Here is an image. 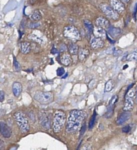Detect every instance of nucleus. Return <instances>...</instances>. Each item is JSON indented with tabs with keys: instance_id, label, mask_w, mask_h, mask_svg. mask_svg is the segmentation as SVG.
<instances>
[{
	"instance_id": "f257e3e1",
	"label": "nucleus",
	"mask_w": 137,
	"mask_h": 150,
	"mask_svg": "<svg viewBox=\"0 0 137 150\" xmlns=\"http://www.w3.org/2000/svg\"><path fill=\"white\" fill-rule=\"evenodd\" d=\"M86 115V112L83 110H73L70 111L67 121L66 132L71 134L77 132L80 128Z\"/></svg>"
},
{
	"instance_id": "f03ea898",
	"label": "nucleus",
	"mask_w": 137,
	"mask_h": 150,
	"mask_svg": "<svg viewBox=\"0 0 137 150\" xmlns=\"http://www.w3.org/2000/svg\"><path fill=\"white\" fill-rule=\"evenodd\" d=\"M15 120L22 133L27 132L29 129V124L25 114L20 111L16 112L13 115Z\"/></svg>"
},
{
	"instance_id": "7ed1b4c3",
	"label": "nucleus",
	"mask_w": 137,
	"mask_h": 150,
	"mask_svg": "<svg viewBox=\"0 0 137 150\" xmlns=\"http://www.w3.org/2000/svg\"><path fill=\"white\" fill-rule=\"evenodd\" d=\"M66 120V114L61 110H57L55 112L53 123V129L54 132H60L64 125Z\"/></svg>"
},
{
	"instance_id": "20e7f679",
	"label": "nucleus",
	"mask_w": 137,
	"mask_h": 150,
	"mask_svg": "<svg viewBox=\"0 0 137 150\" xmlns=\"http://www.w3.org/2000/svg\"><path fill=\"white\" fill-rule=\"evenodd\" d=\"M34 99L40 104H48L53 101L54 96L50 91H37L34 95Z\"/></svg>"
},
{
	"instance_id": "39448f33",
	"label": "nucleus",
	"mask_w": 137,
	"mask_h": 150,
	"mask_svg": "<svg viewBox=\"0 0 137 150\" xmlns=\"http://www.w3.org/2000/svg\"><path fill=\"white\" fill-rule=\"evenodd\" d=\"M133 84L128 87L125 96V100L123 110L125 111H131L133 107L134 100H135V90L132 87Z\"/></svg>"
},
{
	"instance_id": "423d86ee",
	"label": "nucleus",
	"mask_w": 137,
	"mask_h": 150,
	"mask_svg": "<svg viewBox=\"0 0 137 150\" xmlns=\"http://www.w3.org/2000/svg\"><path fill=\"white\" fill-rule=\"evenodd\" d=\"M64 36L72 41L81 40V36L78 29L73 25H67L63 30Z\"/></svg>"
},
{
	"instance_id": "0eeeda50",
	"label": "nucleus",
	"mask_w": 137,
	"mask_h": 150,
	"mask_svg": "<svg viewBox=\"0 0 137 150\" xmlns=\"http://www.w3.org/2000/svg\"><path fill=\"white\" fill-rule=\"evenodd\" d=\"M99 8L108 18L114 20H117L119 18V13L114 10L113 8L107 4L101 3L99 5Z\"/></svg>"
},
{
	"instance_id": "6e6552de",
	"label": "nucleus",
	"mask_w": 137,
	"mask_h": 150,
	"mask_svg": "<svg viewBox=\"0 0 137 150\" xmlns=\"http://www.w3.org/2000/svg\"><path fill=\"white\" fill-rule=\"evenodd\" d=\"M39 119L40 125L44 129H49L50 127V120L48 114L44 111L39 112Z\"/></svg>"
},
{
	"instance_id": "1a4fd4ad",
	"label": "nucleus",
	"mask_w": 137,
	"mask_h": 150,
	"mask_svg": "<svg viewBox=\"0 0 137 150\" xmlns=\"http://www.w3.org/2000/svg\"><path fill=\"white\" fill-rule=\"evenodd\" d=\"M110 6L119 14L125 11V6L121 0H109Z\"/></svg>"
},
{
	"instance_id": "9d476101",
	"label": "nucleus",
	"mask_w": 137,
	"mask_h": 150,
	"mask_svg": "<svg viewBox=\"0 0 137 150\" xmlns=\"http://www.w3.org/2000/svg\"><path fill=\"white\" fill-rule=\"evenodd\" d=\"M90 46L93 49H98L100 48H102L104 45V42L103 39L94 37L92 38L90 40Z\"/></svg>"
},
{
	"instance_id": "9b49d317",
	"label": "nucleus",
	"mask_w": 137,
	"mask_h": 150,
	"mask_svg": "<svg viewBox=\"0 0 137 150\" xmlns=\"http://www.w3.org/2000/svg\"><path fill=\"white\" fill-rule=\"evenodd\" d=\"M93 33L95 37L104 39L107 37V32L104 28L100 26H95L93 29Z\"/></svg>"
},
{
	"instance_id": "f8f14e48",
	"label": "nucleus",
	"mask_w": 137,
	"mask_h": 150,
	"mask_svg": "<svg viewBox=\"0 0 137 150\" xmlns=\"http://www.w3.org/2000/svg\"><path fill=\"white\" fill-rule=\"evenodd\" d=\"M95 24L96 26L102 27L103 28H108L109 26V21L103 17V16H99L95 20Z\"/></svg>"
},
{
	"instance_id": "ddd939ff",
	"label": "nucleus",
	"mask_w": 137,
	"mask_h": 150,
	"mask_svg": "<svg viewBox=\"0 0 137 150\" xmlns=\"http://www.w3.org/2000/svg\"><path fill=\"white\" fill-rule=\"evenodd\" d=\"M90 54V52L88 49L84 48V47H81L78 50V59L81 62H83L86 58Z\"/></svg>"
},
{
	"instance_id": "4468645a",
	"label": "nucleus",
	"mask_w": 137,
	"mask_h": 150,
	"mask_svg": "<svg viewBox=\"0 0 137 150\" xmlns=\"http://www.w3.org/2000/svg\"><path fill=\"white\" fill-rule=\"evenodd\" d=\"M130 117L131 113L129 112V111H125L124 112H122V114H121V115H119L116 121V123L118 125H121L126 121H128Z\"/></svg>"
},
{
	"instance_id": "2eb2a0df",
	"label": "nucleus",
	"mask_w": 137,
	"mask_h": 150,
	"mask_svg": "<svg viewBox=\"0 0 137 150\" xmlns=\"http://www.w3.org/2000/svg\"><path fill=\"white\" fill-rule=\"evenodd\" d=\"M1 134L5 138H9L11 132L8 126L4 122H1Z\"/></svg>"
},
{
	"instance_id": "dca6fc26",
	"label": "nucleus",
	"mask_w": 137,
	"mask_h": 150,
	"mask_svg": "<svg viewBox=\"0 0 137 150\" xmlns=\"http://www.w3.org/2000/svg\"><path fill=\"white\" fill-rule=\"evenodd\" d=\"M60 60L61 64H63L66 66H67L71 62V57L70 54L67 53H64L60 56Z\"/></svg>"
},
{
	"instance_id": "f3484780",
	"label": "nucleus",
	"mask_w": 137,
	"mask_h": 150,
	"mask_svg": "<svg viewBox=\"0 0 137 150\" xmlns=\"http://www.w3.org/2000/svg\"><path fill=\"white\" fill-rule=\"evenodd\" d=\"M22 90V84L18 81H15L13 83L12 85V91L15 96L18 97L21 93Z\"/></svg>"
},
{
	"instance_id": "a211bd4d",
	"label": "nucleus",
	"mask_w": 137,
	"mask_h": 150,
	"mask_svg": "<svg viewBox=\"0 0 137 150\" xmlns=\"http://www.w3.org/2000/svg\"><path fill=\"white\" fill-rule=\"evenodd\" d=\"M20 49L23 54H28L30 52L31 49L30 43L28 42H23L20 43Z\"/></svg>"
},
{
	"instance_id": "6ab92c4d",
	"label": "nucleus",
	"mask_w": 137,
	"mask_h": 150,
	"mask_svg": "<svg viewBox=\"0 0 137 150\" xmlns=\"http://www.w3.org/2000/svg\"><path fill=\"white\" fill-rule=\"evenodd\" d=\"M42 18V15L40 12L39 10L34 11L30 15L29 19L33 21H37L40 20Z\"/></svg>"
},
{
	"instance_id": "aec40b11",
	"label": "nucleus",
	"mask_w": 137,
	"mask_h": 150,
	"mask_svg": "<svg viewBox=\"0 0 137 150\" xmlns=\"http://www.w3.org/2000/svg\"><path fill=\"white\" fill-rule=\"evenodd\" d=\"M108 32L109 34L113 38H115L121 34V30L118 28H108Z\"/></svg>"
},
{
	"instance_id": "412c9836",
	"label": "nucleus",
	"mask_w": 137,
	"mask_h": 150,
	"mask_svg": "<svg viewBox=\"0 0 137 150\" xmlns=\"http://www.w3.org/2000/svg\"><path fill=\"white\" fill-rule=\"evenodd\" d=\"M68 49L70 54L73 55H76L77 54H78L79 49H78V46L76 43H70V45L68 46Z\"/></svg>"
},
{
	"instance_id": "4be33fe9",
	"label": "nucleus",
	"mask_w": 137,
	"mask_h": 150,
	"mask_svg": "<svg viewBox=\"0 0 137 150\" xmlns=\"http://www.w3.org/2000/svg\"><path fill=\"white\" fill-rule=\"evenodd\" d=\"M114 81L112 79H110L109 80H108L105 85V92H109L111 90H112L113 89V88L114 87Z\"/></svg>"
},
{
	"instance_id": "5701e85b",
	"label": "nucleus",
	"mask_w": 137,
	"mask_h": 150,
	"mask_svg": "<svg viewBox=\"0 0 137 150\" xmlns=\"http://www.w3.org/2000/svg\"><path fill=\"white\" fill-rule=\"evenodd\" d=\"M114 104H109V106L108 107L107 110L105 114V117L107 118L111 117L114 114Z\"/></svg>"
},
{
	"instance_id": "b1692460",
	"label": "nucleus",
	"mask_w": 137,
	"mask_h": 150,
	"mask_svg": "<svg viewBox=\"0 0 137 150\" xmlns=\"http://www.w3.org/2000/svg\"><path fill=\"white\" fill-rule=\"evenodd\" d=\"M84 26H85L86 29L87 30V31L90 33H91L93 32V29H94V27H93V25L91 22L88 19H84Z\"/></svg>"
},
{
	"instance_id": "393cba45",
	"label": "nucleus",
	"mask_w": 137,
	"mask_h": 150,
	"mask_svg": "<svg viewBox=\"0 0 137 150\" xmlns=\"http://www.w3.org/2000/svg\"><path fill=\"white\" fill-rule=\"evenodd\" d=\"M28 38L35 42L39 43H42L43 42V40L39 38V36H37V35H35V34H29L28 35Z\"/></svg>"
},
{
	"instance_id": "a878e982",
	"label": "nucleus",
	"mask_w": 137,
	"mask_h": 150,
	"mask_svg": "<svg viewBox=\"0 0 137 150\" xmlns=\"http://www.w3.org/2000/svg\"><path fill=\"white\" fill-rule=\"evenodd\" d=\"M96 112H95V111H94V112H93V114L91 116V118L90 120V122H89V124H88V128L90 129H92V128L94 126V122H95V118H96Z\"/></svg>"
},
{
	"instance_id": "bb28decb",
	"label": "nucleus",
	"mask_w": 137,
	"mask_h": 150,
	"mask_svg": "<svg viewBox=\"0 0 137 150\" xmlns=\"http://www.w3.org/2000/svg\"><path fill=\"white\" fill-rule=\"evenodd\" d=\"M136 59H137V52H132L126 56L127 60L132 61V60H135Z\"/></svg>"
},
{
	"instance_id": "cd10ccee",
	"label": "nucleus",
	"mask_w": 137,
	"mask_h": 150,
	"mask_svg": "<svg viewBox=\"0 0 137 150\" xmlns=\"http://www.w3.org/2000/svg\"><path fill=\"white\" fill-rule=\"evenodd\" d=\"M13 67H14V70L15 71H19L20 70V66L19 63V62L17 61L15 57H13Z\"/></svg>"
},
{
	"instance_id": "c85d7f7f",
	"label": "nucleus",
	"mask_w": 137,
	"mask_h": 150,
	"mask_svg": "<svg viewBox=\"0 0 137 150\" xmlns=\"http://www.w3.org/2000/svg\"><path fill=\"white\" fill-rule=\"evenodd\" d=\"M80 150H92V147L91 145L88 144H85L81 146Z\"/></svg>"
},
{
	"instance_id": "c756f323",
	"label": "nucleus",
	"mask_w": 137,
	"mask_h": 150,
	"mask_svg": "<svg viewBox=\"0 0 137 150\" xmlns=\"http://www.w3.org/2000/svg\"><path fill=\"white\" fill-rule=\"evenodd\" d=\"M39 25H40L39 23H33V22H32V23H29L28 26L29 28L34 29V28H36L38 27Z\"/></svg>"
},
{
	"instance_id": "7c9ffc66",
	"label": "nucleus",
	"mask_w": 137,
	"mask_h": 150,
	"mask_svg": "<svg viewBox=\"0 0 137 150\" xmlns=\"http://www.w3.org/2000/svg\"><path fill=\"white\" fill-rule=\"evenodd\" d=\"M64 69L63 67H60L57 70V75L58 76H61L64 74Z\"/></svg>"
},
{
	"instance_id": "2f4dec72",
	"label": "nucleus",
	"mask_w": 137,
	"mask_h": 150,
	"mask_svg": "<svg viewBox=\"0 0 137 150\" xmlns=\"http://www.w3.org/2000/svg\"><path fill=\"white\" fill-rule=\"evenodd\" d=\"M130 127L129 125H126L124 127H123L122 128V131L123 132H125V133H128L129 131H130Z\"/></svg>"
},
{
	"instance_id": "473e14b6",
	"label": "nucleus",
	"mask_w": 137,
	"mask_h": 150,
	"mask_svg": "<svg viewBox=\"0 0 137 150\" xmlns=\"http://www.w3.org/2000/svg\"><path fill=\"white\" fill-rule=\"evenodd\" d=\"M122 53V51L121 50H116L115 51H114V55L117 56H118L119 54H121Z\"/></svg>"
},
{
	"instance_id": "72a5a7b5",
	"label": "nucleus",
	"mask_w": 137,
	"mask_h": 150,
	"mask_svg": "<svg viewBox=\"0 0 137 150\" xmlns=\"http://www.w3.org/2000/svg\"><path fill=\"white\" fill-rule=\"evenodd\" d=\"M4 98V92L1 90V91H0V101H1V102H2V101H3Z\"/></svg>"
},
{
	"instance_id": "f704fd0d",
	"label": "nucleus",
	"mask_w": 137,
	"mask_h": 150,
	"mask_svg": "<svg viewBox=\"0 0 137 150\" xmlns=\"http://www.w3.org/2000/svg\"><path fill=\"white\" fill-rule=\"evenodd\" d=\"M135 100L137 101V86L135 89Z\"/></svg>"
},
{
	"instance_id": "c9c22d12",
	"label": "nucleus",
	"mask_w": 137,
	"mask_h": 150,
	"mask_svg": "<svg viewBox=\"0 0 137 150\" xmlns=\"http://www.w3.org/2000/svg\"><path fill=\"white\" fill-rule=\"evenodd\" d=\"M67 76V73H66V75H65L64 76H63V79H64V78H66Z\"/></svg>"
}]
</instances>
